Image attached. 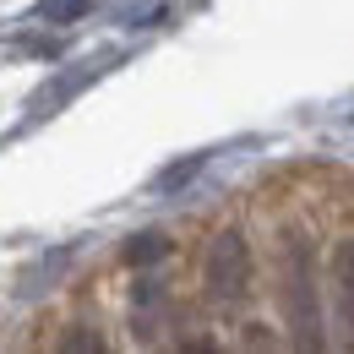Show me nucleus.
Instances as JSON below:
<instances>
[{"mask_svg":"<svg viewBox=\"0 0 354 354\" xmlns=\"http://www.w3.org/2000/svg\"><path fill=\"white\" fill-rule=\"evenodd\" d=\"M202 164H207V158H202V153H196V158H180L175 169H164V175H158V191H175V185H185V180L196 175V169H202Z\"/></svg>","mask_w":354,"mask_h":354,"instance_id":"nucleus-6","label":"nucleus"},{"mask_svg":"<svg viewBox=\"0 0 354 354\" xmlns=\"http://www.w3.org/2000/svg\"><path fill=\"white\" fill-rule=\"evenodd\" d=\"M60 349H104V338H93V333H71Z\"/></svg>","mask_w":354,"mask_h":354,"instance_id":"nucleus-7","label":"nucleus"},{"mask_svg":"<svg viewBox=\"0 0 354 354\" xmlns=\"http://www.w3.org/2000/svg\"><path fill=\"white\" fill-rule=\"evenodd\" d=\"M283 316L300 338V349H322V306H316V267L306 234L283 240Z\"/></svg>","mask_w":354,"mask_h":354,"instance_id":"nucleus-1","label":"nucleus"},{"mask_svg":"<svg viewBox=\"0 0 354 354\" xmlns=\"http://www.w3.org/2000/svg\"><path fill=\"white\" fill-rule=\"evenodd\" d=\"M202 278H207V300L213 306H240L251 295V245H245L240 229H218L213 234Z\"/></svg>","mask_w":354,"mask_h":354,"instance_id":"nucleus-2","label":"nucleus"},{"mask_svg":"<svg viewBox=\"0 0 354 354\" xmlns=\"http://www.w3.org/2000/svg\"><path fill=\"white\" fill-rule=\"evenodd\" d=\"M88 6H93V0H44V6H39V17H44V22H77Z\"/></svg>","mask_w":354,"mask_h":354,"instance_id":"nucleus-5","label":"nucleus"},{"mask_svg":"<svg viewBox=\"0 0 354 354\" xmlns=\"http://www.w3.org/2000/svg\"><path fill=\"white\" fill-rule=\"evenodd\" d=\"M333 289H338V310H344V327L354 344V240L333 245Z\"/></svg>","mask_w":354,"mask_h":354,"instance_id":"nucleus-3","label":"nucleus"},{"mask_svg":"<svg viewBox=\"0 0 354 354\" xmlns=\"http://www.w3.org/2000/svg\"><path fill=\"white\" fill-rule=\"evenodd\" d=\"M164 257H169V234H158V229H147V234H131V245H126V262H131V267L164 262Z\"/></svg>","mask_w":354,"mask_h":354,"instance_id":"nucleus-4","label":"nucleus"}]
</instances>
